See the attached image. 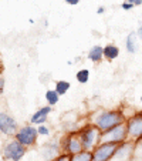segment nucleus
I'll return each mask as SVG.
<instances>
[{
    "label": "nucleus",
    "mask_w": 142,
    "mask_h": 161,
    "mask_svg": "<svg viewBox=\"0 0 142 161\" xmlns=\"http://www.w3.org/2000/svg\"><path fill=\"white\" fill-rule=\"evenodd\" d=\"M135 155L142 160V138L135 143Z\"/></svg>",
    "instance_id": "obj_19"
},
{
    "label": "nucleus",
    "mask_w": 142,
    "mask_h": 161,
    "mask_svg": "<svg viewBox=\"0 0 142 161\" xmlns=\"http://www.w3.org/2000/svg\"><path fill=\"white\" fill-rule=\"evenodd\" d=\"M125 123V117L118 111H105L101 113L100 116L95 119V125L100 128L101 131H107L109 128L115 127V125Z\"/></svg>",
    "instance_id": "obj_1"
},
{
    "label": "nucleus",
    "mask_w": 142,
    "mask_h": 161,
    "mask_svg": "<svg viewBox=\"0 0 142 161\" xmlns=\"http://www.w3.org/2000/svg\"><path fill=\"white\" fill-rule=\"evenodd\" d=\"M101 134H100V128L95 125V127H85L84 130L80 133V140H81V144L85 150H91L94 148V146L100 141Z\"/></svg>",
    "instance_id": "obj_4"
},
{
    "label": "nucleus",
    "mask_w": 142,
    "mask_h": 161,
    "mask_svg": "<svg viewBox=\"0 0 142 161\" xmlns=\"http://www.w3.org/2000/svg\"><path fill=\"white\" fill-rule=\"evenodd\" d=\"M0 131L7 136H12L17 131V123L6 113H0Z\"/></svg>",
    "instance_id": "obj_9"
},
{
    "label": "nucleus",
    "mask_w": 142,
    "mask_h": 161,
    "mask_svg": "<svg viewBox=\"0 0 142 161\" xmlns=\"http://www.w3.org/2000/svg\"><path fill=\"white\" fill-rule=\"evenodd\" d=\"M141 101H142V96H141Z\"/></svg>",
    "instance_id": "obj_28"
},
{
    "label": "nucleus",
    "mask_w": 142,
    "mask_h": 161,
    "mask_svg": "<svg viewBox=\"0 0 142 161\" xmlns=\"http://www.w3.org/2000/svg\"><path fill=\"white\" fill-rule=\"evenodd\" d=\"M58 98H60V94H58L55 90H49L45 93V100L50 106H54V104L58 103Z\"/></svg>",
    "instance_id": "obj_16"
},
{
    "label": "nucleus",
    "mask_w": 142,
    "mask_h": 161,
    "mask_svg": "<svg viewBox=\"0 0 142 161\" xmlns=\"http://www.w3.org/2000/svg\"><path fill=\"white\" fill-rule=\"evenodd\" d=\"M121 7H122V9H124V10H131V9H132V7H135V6H134V4H131L129 2H127V0H125L124 3L121 4Z\"/></svg>",
    "instance_id": "obj_21"
},
{
    "label": "nucleus",
    "mask_w": 142,
    "mask_h": 161,
    "mask_svg": "<svg viewBox=\"0 0 142 161\" xmlns=\"http://www.w3.org/2000/svg\"><path fill=\"white\" fill-rule=\"evenodd\" d=\"M128 140L136 143L142 138V113H136L127 121Z\"/></svg>",
    "instance_id": "obj_3"
},
{
    "label": "nucleus",
    "mask_w": 142,
    "mask_h": 161,
    "mask_svg": "<svg viewBox=\"0 0 142 161\" xmlns=\"http://www.w3.org/2000/svg\"><path fill=\"white\" fill-rule=\"evenodd\" d=\"M24 153H26L24 146L16 140V141H10V143H7L6 146H4L3 157H4V160H7V161H18L24 155Z\"/></svg>",
    "instance_id": "obj_6"
},
{
    "label": "nucleus",
    "mask_w": 142,
    "mask_h": 161,
    "mask_svg": "<svg viewBox=\"0 0 142 161\" xmlns=\"http://www.w3.org/2000/svg\"><path fill=\"white\" fill-rule=\"evenodd\" d=\"M141 25H142V21H141Z\"/></svg>",
    "instance_id": "obj_29"
},
{
    "label": "nucleus",
    "mask_w": 142,
    "mask_h": 161,
    "mask_svg": "<svg viewBox=\"0 0 142 161\" xmlns=\"http://www.w3.org/2000/svg\"><path fill=\"white\" fill-rule=\"evenodd\" d=\"M104 12H105V9H104V7H98V10H97L98 14H103Z\"/></svg>",
    "instance_id": "obj_27"
},
{
    "label": "nucleus",
    "mask_w": 142,
    "mask_h": 161,
    "mask_svg": "<svg viewBox=\"0 0 142 161\" xmlns=\"http://www.w3.org/2000/svg\"><path fill=\"white\" fill-rule=\"evenodd\" d=\"M37 134H39V131H37L36 127L26 125V127L20 128V130L16 133V140H17L18 143H21L24 147L26 146H31V144L36 141Z\"/></svg>",
    "instance_id": "obj_8"
},
{
    "label": "nucleus",
    "mask_w": 142,
    "mask_h": 161,
    "mask_svg": "<svg viewBox=\"0 0 142 161\" xmlns=\"http://www.w3.org/2000/svg\"><path fill=\"white\" fill-rule=\"evenodd\" d=\"M136 36L138 34L135 33V31H132V33H129V36L127 37V40H125V47H127L128 53H135L136 49H138V42H136Z\"/></svg>",
    "instance_id": "obj_12"
},
{
    "label": "nucleus",
    "mask_w": 142,
    "mask_h": 161,
    "mask_svg": "<svg viewBox=\"0 0 142 161\" xmlns=\"http://www.w3.org/2000/svg\"><path fill=\"white\" fill-rule=\"evenodd\" d=\"M37 131H39V134H43V136H47V134H49V128L44 127V125L37 127Z\"/></svg>",
    "instance_id": "obj_20"
},
{
    "label": "nucleus",
    "mask_w": 142,
    "mask_h": 161,
    "mask_svg": "<svg viewBox=\"0 0 142 161\" xmlns=\"http://www.w3.org/2000/svg\"><path fill=\"white\" fill-rule=\"evenodd\" d=\"M70 161H92V153L91 151H80L77 154H73Z\"/></svg>",
    "instance_id": "obj_15"
},
{
    "label": "nucleus",
    "mask_w": 142,
    "mask_h": 161,
    "mask_svg": "<svg viewBox=\"0 0 142 161\" xmlns=\"http://www.w3.org/2000/svg\"><path fill=\"white\" fill-rule=\"evenodd\" d=\"M50 111H51V106L41 107V108L37 110L33 116H31V123L33 124H43L47 120V116L50 114Z\"/></svg>",
    "instance_id": "obj_10"
},
{
    "label": "nucleus",
    "mask_w": 142,
    "mask_h": 161,
    "mask_svg": "<svg viewBox=\"0 0 142 161\" xmlns=\"http://www.w3.org/2000/svg\"><path fill=\"white\" fill-rule=\"evenodd\" d=\"M68 88H70V83L68 81H64V80H61V81L55 83V91H57L60 96L66 94L67 91H68Z\"/></svg>",
    "instance_id": "obj_17"
},
{
    "label": "nucleus",
    "mask_w": 142,
    "mask_h": 161,
    "mask_svg": "<svg viewBox=\"0 0 142 161\" xmlns=\"http://www.w3.org/2000/svg\"><path fill=\"white\" fill-rule=\"evenodd\" d=\"M119 144L115 143H101L100 147L95 148L92 153V161H109L114 153L117 151Z\"/></svg>",
    "instance_id": "obj_7"
},
{
    "label": "nucleus",
    "mask_w": 142,
    "mask_h": 161,
    "mask_svg": "<svg viewBox=\"0 0 142 161\" xmlns=\"http://www.w3.org/2000/svg\"><path fill=\"white\" fill-rule=\"evenodd\" d=\"M67 4H71V6H76V4L80 3V0H66Z\"/></svg>",
    "instance_id": "obj_24"
},
{
    "label": "nucleus",
    "mask_w": 142,
    "mask_h": 161,
    "mask_svg": "<svg viewBox=\"0 0 142 161\" xmlns=\"http://www.w3.org/2000/svg\"><path fill=\"white\" fill-rule=\"evenodd\" d=\"M3 87H4V80L0 79V96H2V93H3Z\"/></svg>",
    "instance_id": "obj_25"
},
{
    "label": "nucleus",
    "mask_w": 142,
    "mask_h": 161,
    "mask_svg": "<svg viewBox=\"0 0 142 161\" xmlns=\"http://www.w3.org/2000/svg\"><path fill=\"white\" fill-rule=\"evenodd\" d=\"M128 133H127V123H121V124L115 125V127L109 128L107 131H103L100 141L101 143H115L121 144L127 141Z\"/></svg>",
    "instance_id": "obj_2"
},
{
    "label": "nucleus",
    "mask_w": 142,
    "mask_h": 161,
    "mask_svg": "<svg viewBox=\"0 0 142 161\" xmlns=\"http://www.w3.org/2000/svg\"><path fill=\"white\" fill-rule=\"evenodd\" d=\"M70 158L71 157H68L67 154H64V155H61V157H58L57 160H54V161H70Z\"/></svg>",
    "instance_id": "obj_22"
},
{
    "label": "nucleus",
    "mask_w": 142,
    "mask_h": 161,
    "mask_svg": "<svg viewBox=\"0 0 142 161\" xmlns=\"http://www.w3.org/2000/svg\"><path fill=\"white\" fill-rule=\"evenodd\" d=\"M134 155H135V143L128 140L118 146L117 151L114 153L109 161H131Z\"/></svg>",
    "instance_id": "obj_5"
},
{
    "label": "nucleus",
    "mask_w": 142,
    "mask_h": 161,
    "mask_svg": "<svg viewBox=\"0 0 142 161\" xmlns=\"http://www.w3.org/2000/svg\"><path fill=\"white\" fill-rule=\"evenodd\" d=\"M127 2H129V3L134 4V6H141L142 4V0H127Z\"/></svg>",
    "instance_id": "obj_23"
},
{
    "label": "nucleus",
    "mask_w": 142,
    "mask_h": 161,
    "mask_svg": "<svg viewBox=\"0 0 142 161\" xmlns=\"http://www.w3.org/2000/svg\"><path fill=\"white\" fill-rule=\"evenodd\" d=\"M118 54H119V49L115 44H108L104 47V57L107 60H114L118 57Z\"/></svg>",
    "instance_id": "obj_13"
},
{
    "label": "nucleus",
    "mask_w": 142,
    "mask_h": 161,
    "mask_svg": "<svg viewBox=\"0 0 142 161\" xmlns=\"http://www.w3.org/2000/svg\"><path fill=\"white\" fill-rule=\"evenodd\" d=\"M103 56H104V49L101 47V46H95V47H92V49L90 50V53H88V58L92 60L94 63H98L100 60H103Z\"/></svg>",
    "instance_id": "obj_14"
},
{
    "label": "nucleus",
    "mask_w": 142,
    "mask_h": 161,
    "mask_svg": "<svg viewBox=\"0 0 142 161\" xmlns=\"http://www.w3.org/2000/svg\"><path fill=\"white\" fill-rule=\"evenodd\" d=\"M76 77H77V80H78V83H87L88 81V77H90V71L87 70V69H82V70H80L78 73L76 74Z\"/></svg>",
    "instance_id": "obj_18"
},
{
    "label": "nucleus",
    "mask_w": 142,
    "mask_h": 161,
    "mask_svg": "<svg viewBox=\"0 0 142 161\" xmlns=\"http://www.w3.org/2000/svg\"><path fill=\"white\" fill-rule=\"evenodd\" d=\"M136 34H138V37L142 40V25H141V27L138 29V31H136Z\"/></svg>",
    "instance_id": "obj_26"
},
{
    "label": "nucleus",
    "mask_w": 142,
    "mask_h": 161,
    "mask_svg": "<svg viewBox=\"0 0 142 161\" xmlns=\"http://www.w3.org/2000/svg\"><path fill=\"white\" fill-rule=\"evenodd\" d=\"M82 144H81V140H80V137H76V136H71L67 140V146H66V150L71 154H77V153L82 151Z\"/></svg>",
    "instance_id": "obj_11"
}]
</instances>
